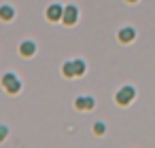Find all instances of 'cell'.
I'll list each match as a JSON object with an SVG mask.
<instances>
[{
    "label": "cell",
    "mask_w": 155,
    "mask_h": 148,
    "mask_svg": "<svg viewBox=\"0 0 155 148\" xmlns=\"http://www.w3.org/2000/svg\"><path fill=\"white\" fill-rule=\"evenodd\" d=\"M2 85H5V89H7L9 93H17V91L21 89V83H19V78H17L15 74H5V76H2Z\"/></svg>",
    "instance_id": "obj_1"
},
{
    "label": "cell",
    "mask_w": 155,
    "mask_h": 148,
    "mask_svg": "<svg viewBox=\"0 0 155 148\" xmlns=\"http://www.w3.org/2000/svg\"><path fill=\"white\" fill-rule=\"evenodd\" d=\"M127 2H136V0H127Z\"/></svg>",
    "instance_id": "obj_13"
},
{
    "label": "cell",
    "mask_w": 155,
    "mask_h": 148,
    "mask_svg": "<svg viewBox=\"0 0 155 148\" xmlns=\"http://www.w3.org/2000/svg\"><path fill=\"white\" fill-rule=\"evenodd\" d=\"M74 68H77V74H83L85 72V61L83 59H74Z\"/></svg>",
    "instance_id": "obj_10"
},
{
    "label": "cell",
    "mask_w": 155,
    "mask_h": 148,
    "mask_svg": "<svg viewBox=\"0 0 155 148\" xmlns=\"http://www.w3.org/2000/svg\"><path fill=\"white\" fill-rule=\"evenodd\" d=\"M5 135H7V129H5V127H0V140H2Z\"/></svg>",
    "instance_id": "obj_12"
},
{
    "label": "cell",
    "mask_w": 155,
    "mask_h": 148,
    "mask_svg": "<svg viewBox=\"0 0 155 148\" xmlns=\"http://www.w3.org/2000/svg\"><path fill=\"white\" fill-rule=\"evenodd\" d=\"M74 106H77L79 110H91V108H94V97H89V95H81V97H77Z\"/></svg>",
    "instance_id": "obj_4"
},
{
    "label": "cell",
    "mask_w": 155,
    "mask_h": 148,
    "mask_svg": "<svg viewBox=\"0 0 155 148\" xmlns=\"http://www.w3.org/2000/svg\"><path fill=\"white\" fill-rule=\"evenodd\" d=\"M62 72H64L66 76H77V68H74V61H68V64H64Z\"/></svg>",
    "instance_id": "obj_9"
},
{
    "label": "cell",
    "mask_w": 155,
    "mask_h": 148,
    "mask_svg": "<svg viewBox=\"0 0 155 148\" xmlns=\"http://www.w3.org/2000/svg\"><path fill=\"white\" fill-rule=\"evenodd\" d=\"M62 19H64V24L72 26V24L79 19V11H77V7H74V5L66 7V9H64V15H62Z\"/></svg>",
    "instance_id": "obj_3"
},
{
    "label": "cell",
    "mask_w": 155,
    "mask_h": 148,
    "mask_svg": "<svg viewBox=\"0 0 155 148\" xmlns=\"http://www.w3.org/2000/svg\"><path fill=\"white\" fill-rule=\"evenodd\" d=\"M13 15H15V11L9 7V5H5V7H0V17H2L5 21H9V19H13Z\"/></svg>",
    "instance_id": "obj_8"
},
{
    "label": "cell",
    "mask_w": 155,
    "mask_h": 148,
    "mask_svg": "<svg viewBox=\"0 0 155 148\" xmlns=\"http://www.w3.org/2000/svg\"><path fill=\"white\" fill-rule=\"evenodd\" d=\"M134 95H136V91H134V87H123L121 91H117V95H115V99L121 104V106H125V104H130L132 99H134Z\"/></svg>",
    "instance_id": "obj_2"
},
{
    "label": "cell",
    "mask_w": 155,
    "mask_h": 148,
    "mask_svg": "<svg viewBox=\"0 0 155 148\" xmlns=\"http://www.w3.org/2000/svg\"><path fill=\"white\" fill-rule=\"evenodd\" d=\"M34 51H36V45H34L32 40H24V43H21V47H19V53H21L24 57L34 55Z\"/></svg>",
    "instance_id": "obj_6"
},
{
    "label": "cell",
    "mask_w": 155,
    "mask_h": 148,
    "mask_svg": "<svg viewBox=\"0 0 155 148\" xmlns=\"http://www.w3.org/2000/svg\"><path fill=\"white\" fill-rule=\"evenodd\" d=\"M94 131H96L98 135H102V133H104V125H102V123H96V125H94Z\"/></svg>",
    "instance_id": "obj_11"
},
{
    "label": "cell",
    "mask_w": 155,
    "mask_h": 148,
    "mask_svg": "<svg viewBox=\"0 0 155 148\" xmlns=\"http://www.w3.org/2000/svg\"><path fill=\"white\" fill-rule=\"evenodd\" d=\"M62 15H64V9H62L60 5H51V7L47 9V19H51V21L62 19Z\"/></svg>",
    "instance_id": "obj_5"
},
{
    "label": "cell",
    "mask_w": 155,
    "mask_h": 148,
    "mask_svg": "<svg viewBox=\"0 0 155 148\" xmlns=\"http://www.w3.org/2000/svg\"><path fill=\"white\" fill-rule=\"evenodd\" d=\"M134 36H136V32H134L132 28H123V30L119 32V40H121V43H130V40H134Z\"/></svg>",
    "instance_id": "obj_7"
}]
</instances>
